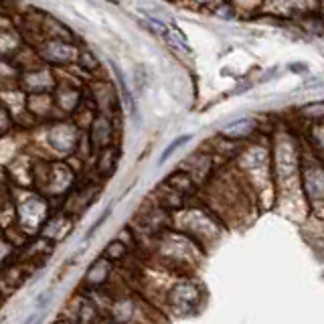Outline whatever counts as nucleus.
I'll list each match as a JSON object with an SVG mask.
<instances>
[{
  "label": "nucleus",
  "instance_id": "f03ea898",
  "mask_svg": "<svg viewBox=\"0 0 324 324\" xmlns=\"http://www.w3.org/2000/svg\"><path fill=\"white\" fill-rule=\"evenodd\" d=\"M114 165H116V154L110 150V152H105L101 158H99V171L103 175H110L114 171Z\"/></svg>",
  "mask_w": 324,
  "mask_h": 324
},
{
  "label": "nucleus",
  "instance_id": "39448f33",
  "mask_svg": "<svg viewBox=\"0 0 324 324\" xmlns=\"http://www.w3.org/2000/svg\"><path fill=\"white\" fill-rule=\"evenodd\" d=\"M199 3H211V0H199Z\"/></svg>",
  "mask_w": 324,
  "mask_h": 324
},
{
  "label": "nucleus",
  "instance_id": "20e7f679",
  "mask_svg": "<svg viewBox=\"0 0 324 324\" xmlns=\"http://www.w3.org/2000/svg\"><path fill=\"white\" fill-rule=\"evenodd\" d=\"M37 322H41V314H31L23 324H37Z\"/></svg>",
  "mask_w": 324,
  "mask_h": 324
},
{
  "label": "nucleus",
  "instance_id": "7ed1b4c3",
  "mask_svg": "<svg viewBox=\"0 0 324 324\" xmlns=\"http://www.w3.org/2000/svg\"><path fill=\"white\" fill-rule=\"evenodd\" d=\"M81 65H83L85 69H89V71H91V69H95V67H97V61L93 59L91 53H87V51H85V53H81Z\"/></svg>",
  "mask_w": 324,
  "mask_h": 324
},
{
  "label": "nucleus",
  "instance_id": "f257e3e1",
  "mask_svg": "<svg viewBox=\"0 0 324 324\" xmlns=\"http://www.w3.org/2000/svg\"><path fill=\"white\" fill-rule=\"evenodd\" d=\"M189 140H191V134H185V136H179V138H177V140H175V142H173V144H171V146H169V148H167L165 152H162V156H160V160H158V165H162V162H167V160L171 158V154H173V152H175L177 148H181V146H185V144H187Z\"/></svg>",
  "mask_w": 324,
  "mask_h": 324
}]
</instances>
